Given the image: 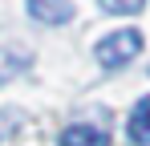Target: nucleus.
<instances>
[{
	"label": "nucleus",
	"mask_w": 150,
	"mask_h": 146,
	"mask_svg": "<svg viewBox=\"0 0 150 146\" xmlns=\"http://www.w3.org/2000/svg\"><path fill=\"white\" fill-rule=\"evenodd\" d=\"M142 53V33L138 28H122V33H110L98 45V61L105 69H122L126 61H134Z\"/></svg>",
	"instance_id": "obj_1"
},
{
	"label": "nucleus",
	"mask_w": 150,
	"mask_h": 146,
	"mask_svg": "<svg viewBox=\"0 0 150 146\" xmlns=\"http://www.w3.org/2000/svg\"><path fill=\"white\" fill-rule=\"evenodd\" d=\"M28 16L41 24H65L73 21V0H25Z\"/></svg>",
	"instance_id": "obj_2"
},
{
	"label": "nucleus",
	"mask_w": 150,
	"mask_h": 146,
	"mask_svg": "<svg viewBox=\"0 0 150 146\" xmlns=\"http://www.w3.org/2000/svg\"><path fill=\"white\" fill-rule=\"evenodd\" d=\"M126 134H130V142L150 146V97H142V101L134 106V114L126 122Z\"/></svg>",
	"instance_id": "obj_3"
},
{
	"label": "nucleus",
	"mask_w": 150,
	"mask_h": 146,
	"mask_svg": "<svg viewBox=\"0 0 150 146\" xmlns=\"http://www.w3.org/2000/svg\"><path fill=\"white\" fill-rule=\"evenodd\" d=\"M61 146H110V134L98 126H69L61 130Z\"/></svg>",
	"instance_id": "obj_4"
},
{
	"label": "nucleus",
	"mask_w": 150,
	"mask_h": 146,
	"mask_svg": "<svg viewBox=\"0 0 150 146\" xmlns=\"http://www.w3.org/2000/svg\"><path fill=\"white\" fill-rule=\"evenodd\" d=\"M28 65V53H12V49H0V81H8L16 69Z\"/></svg>",
	"instance_id": "obj_5"
},
{
	"label": "nucleus",
	"mask_w": 150,
	"mask_h": 146,
	"mask_svg": "<svg viewBox=\"0 0 150 146\" xmlns=\"http://www.w3.org/2000/svg\"><path fill=\"white\" fill-rule=\"evenodd\" d=\"M101 12H114V16H134L146 8V0H98Z\"/></svg>",
	"instance_id": "obj_6"
}]
</instances>
